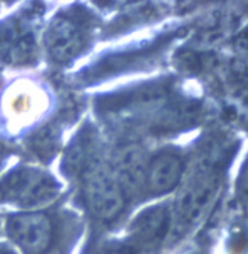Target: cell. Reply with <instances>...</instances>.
Returning a JSON list of instances; mask_svg holds the SVG:
<instances>
[{"label":"cell","mask_w":248,"mask_h":254,"mask_svg":"<svg viewBox=\"0 0 248 254\" xmlns=\"http://www.w3.org/2000/svg\"><path fill=\"white\" fill-rule=\"evenodd\" d=\"M0 254H12L9 250H6L5 247H0Z\"/></svg>","instance_id":"30bf717a"},{"label":"cell","mask_w":248,"mask_h":254,"mask_svg":"<svg viewBox=\"0 0 248 254\" xmlns=\"http://www.w3.org/2000/svg\"><path fill=\"white\" fill-rule=\"evenodd\" d=\"M84 197L92 214L106 222L117 219L126 205L121 184L104 172L89 175L84 187Z\"/></svg>","instance_id":"277c9868"},{"label":"cell","mask_w":248,"mask_h":254,"mask_svg":"<svg viewBox=\"0 0 248 254\" xmlns=\"http://www.w3.org/2000/svg\"><path fill=\"white\" fill-rule=\"evenodd\" d=\"M183 175V158L172 152H163L149 162L146 170V184L153 194H163L178 187Z\"/></svg>","instance_id":"52a82bcc"},{"label":"cell","mask_w":248,"mask_h":254,"mask_svg":"<svg viewBox=\"0 0 248 254\" xmlns=\"http://www.w3.org/2000/svg\"><path fill=\"white\" fill-rule=\"evenodd\" d=\"M46 46L54 60L69 62L84 48V32L75 22L60 17L51 23L46 32Z\"/></svg>","instance_id":"8992f818"},{"label":"cell","mask_w":248,"mask_h":254,"mask_svg":"<svg viewBox=\"0 0 248 254\" xmlns=\"http://www.w3.org/2000/svg\"><path fill=\"white\" fill-rule=\"evenodd\" d=\"M111 254H130V253H111Z\"/></svg>","instance_id":"7c38bea8"},{"label":"cell","mask_w":248,"mask_h":254,"mask_svg":"<svg viewBox=\"0 0 248 254\" xmlns=\"http://www.w3.org/2000/svg\"><path fill=\"white\" fill-rule=\"evenodd\" d=\"M172 230V214L167 207H150L139 213L129 228V241L136 250L150 251L161 245Z\"/></svg>","instance_id":"5b68a950"},{"label":"cell","mask_w":248,"mask_h":254,"mask_svg":"<svg viewBox=\"0 0 248 254\" xmlns=\"http://www.w3.org/2000/svg\"><path fill=\"white\" fill-rule=\"evenodd\" d=\"M235 48L244 54V56H248V29L244 31L242 34H239L236 40H235Z\"/></svg>","instance_id":"9c48e42d"},{"label":"cell","mask_w":248,"mask_h":254,"mask_svg":"<svg viewBox=\"0 0 248 254\" xmlns=\"http://www.w3.org/2000/svg\"><path fill=\"white\" fill-rule=\"evenodd\" d=\"M59 193L54 178L40 169L20 167L0 179V196L19 205H42Z\"/></svg>","instance_id":"7a4b0ae2"},{"label":"cell","mask_w":248,"mask_h":254,"mask_svg":"<svg viewBox=\"0 0 248 254\" xmlns=\"http://www.w3.org/2000/svg\"><path fill=\"white\" fill-rule=\"evenodd\" d=\"M35 42L31 31L17 20L0 26V57L9 63H26L34 57Z\"/></svg>","instance_id":"ba28073f"},{"label":"cell","mask_w":248,"mask_h":254,"mask_svg":"<svg viewBox=\"0 0 248 254\" xmlns=\"http://www.w3.org/2000/svg\"><path fill=\"white\" fill-rule=\"evenodd\" d=\"M3 146H2V144H0V164H2V159H3Z\"/></svg>","instance_id":"8fae6325"},{"label":"cell","mask_w":248,"mask_h":254,"mask_svg":"<svg viewBox=\"0 0 248 254\" xmlns=\"http://www.w3.org/2000/svg\"><path fill=\"white\" fill-rule=\"evenodd\" d=\"M11 241L25 254H48L56 238L54 224L43 213H22L6 222Z\"/></svg>","instance_id":"3957f363"},{"label":"cell","mask_w":248,"mask_h":254,"mask_svg":"<svg viewBox=\"0 0 248 254\" xmlns=\"http://www.w3.org/2000/svg\"><path fill=\"white\" fill-rule=\"evenodd\" d=\"M221 175L215 167L198 169L178 196V214L187 225H198L210 214L221 193Z\"/></svg>","instance_id":"6da1fadb"}]
</instances>
